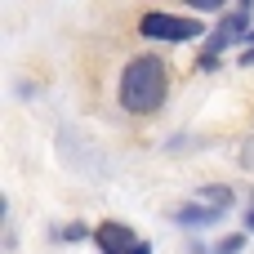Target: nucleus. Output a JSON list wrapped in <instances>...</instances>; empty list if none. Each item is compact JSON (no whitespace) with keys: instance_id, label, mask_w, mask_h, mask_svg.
Instances as JSON below:
<instances>
[{"instance_id":"4","label":"nucleus","mask_w":254,"mask_h":254,"mask_svg":"<svg viewBox=\"0 0 254 254\" xmlns=\"http://www.w3.org/2000/svg\"><path fill=\"white\" fill-rule=\"evenodd\" d=\"M94 241H98V250L103 254H129L138 241H134V232L125 228V223H103L98 232H94Z\"/></svg>"},{"instance_id":"6","label":"nucleus","mask_w":254,"mask_h":254,"mask_svg":"<svg viewBox=\"0 0 254 254\" xmlns=\"http://www.w3.org/2000/svg\"><path fill=\"white\" fill-rule=\"evenodd\" d=\"M201 196H205V205H214V210H228V205H232V192H228V188H201Z\"/></svg>"},{"instance_id":"9","label":"nucleus","mask_w":254,"mask_h":254,"mask_svg":"<svg viewBox=\"0 0 254 254\" xmlns=\"http://www.w3.org/2000/svg\"><path fill=\"white\" fill-rule=\"evenodd\" d=\"M183 4H192V9H223L228 0H183Z\"/></svg>"},{"instance_id":"7","label":"nucleus","mask_w":254,"mask_h":254,"mask_svg":"<svg viewBox=\"0 0 254 254\" xmlns=\"http://www.w3.org/2000/svg\"><path fill=\"white\" fill-rule=\"evenodd\" d=\"M241 246H246V237H223V241H219V250H214V254H237Z\"/></svg>"},{"instance_id":"3","label":"nucleus","mask_w":254,"mask_h":254,"mask_svg":"<svg viewBox=\"0 0 254 254\" xmlns=\"http://www.w3.org/2000/svg\"><path fill=\"white\" fill-rule=\"evenodd\" d=\"M250 31H254V27H250V9L228 13V18L214 27V36H210V45H205V54H201V67H214V63H219V49H228V45L246 40Z\"/></svg>"},{"instance_id":"10","label":"nucleus","mask_w":254,"mask_h":254,"mask_svg":"<svg viewBox=\"0 0 254 254\" xmlns=\"http://www.w3.org/2000/svg\"><path fill=\"white\" fill-rule=\"evenodd\" d=\"M129 254H152V246H147V241H143V246H134V250Z\"/></svg>"},{"instance_id":"5","label":"nucleus","mask_w":254,"mask_h":254,"mask_svg":"<svg viewBox=\"0 0 254 254\" xmlns=\"http://www.w3.org/2000/svg\"><path fill=\"white\" fill-rule=\"evenodd\" d=\"M223 210H214V205H183V210H174V219L179 223H214Z\"/></svg>"},{"instance_id":"12","label":"nucleus","mask_w":254,"mask_h":254,"mask_svg":"<svg viewBox=\"0 0 254 254\" xmlns=\"http://www.w3.org/2000/svg\"><path fill=\"white\" fill-rule=\"evenodd\" d=\"M250 4H254V0H241V9H250Z\"/></svg>"},{"instance_id":"8","label":"nucleus","mask_w":254,"mask_h":254,"mask_svg":"<svg viewBox=\"0 0 254 254\" xmlns=\"http://www.w3.org/2000/svg\"><path fill=\"white\" fill-rule=\"evenodd\" d=\"M241 63H246V67L254 63V31L246 36V40H241Z\"/></svg>"},{"instance_id":"2","label":"nucleus","mask_w":254,"mask_h":254,"mask_svg":"<svg viewBox=\"0 0 254 254\" xmlns=\"http://www.w3.org/2000/svg\"><path fill=\"white\" fill-rule=\"evenodd\" d=\"M138 31L147 36V40H196L201 36V22L196 18H179V13H161V9H147L143 18H138Z\"/></svg>"},{"instance_id":"1","label":"nucleus","mask_w":254,"mask_h":254,"mask_svg":"<svg viewBox=\"0 0 254 254\" xmlns=\"http://www.w3.org/2000/svg\"><path fill=\"white\" fill-rule=\"evenodd\" d=\"M165 94H170V71H165V63L156 54H138V58L125 63V71H121V107L129 116L161 112Z\"/></svg>"},{"instance_id":"11","label":"nucleus","mask_w":254,"mask_h":254,"mask_svg":"<svg viewBox=\"0 0 254 254\" xmlns=\"http://www.w3.org/2000/svg\"><path fill=\"white\" fill-rule=\"evenodd\" d=\"M246 228H250V232H254V210H250V214H246Z\"/></svg>"}]
</instances>
